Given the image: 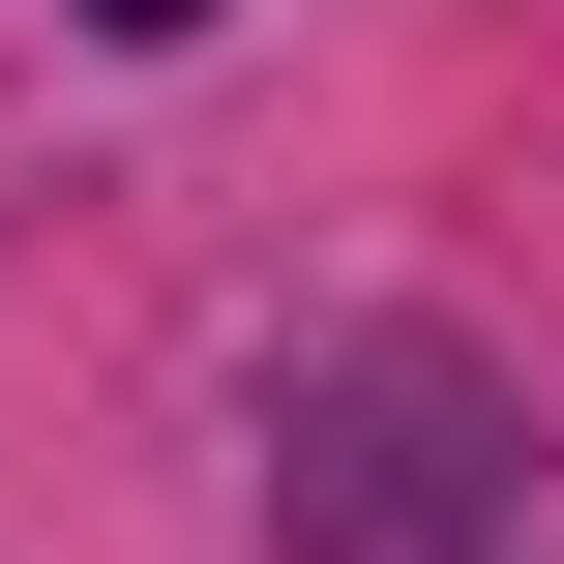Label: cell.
<instances>
[{
	"label": "cell",
	"mask_w": 564,
	"mask_h": 564,
	"mask_svg": "<svg viewBox=\"0 0 564 564\" xmlns=\"http://www.w3.org/2000/svg\"><path fill=\"white\" fill-rule=\"evenodd\" d=\"M89 30H208V0H89Z\"/></svg>",
	"instance_id": "cell-1"
}]
</instances>
